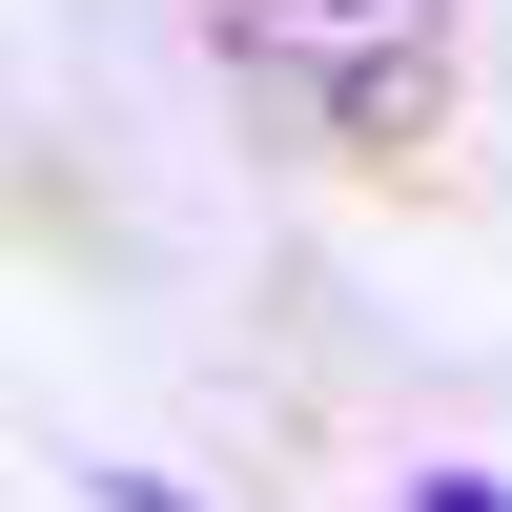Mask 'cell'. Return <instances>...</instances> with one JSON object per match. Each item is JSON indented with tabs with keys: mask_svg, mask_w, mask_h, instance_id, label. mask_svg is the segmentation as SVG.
Instances as JSON below:
<instances>
[{
	"mask_svg": "<svg viewBox=\"0 0 512 512\" xmlns=\"http://www.w3.org/2000/svg\"><path fill=\"white\" fill-rule=\"evenodd\" d=\"M185 41L226 62V103L267 123L287 164H349V185L431 164L451 82H472V21H451V0H185Z\"/></svg>",
	"mask_w": 512,
	"mask_h": 512,
	"instance_id": "6da1fadb",
	"label": "cell"
},
{
	"mask_svg": "<svg viewBox=\"0 0 512 512\" xmlns=\"http://www.w3.org/2000/svg\"><path fill=\"white\" fill-rule=\"evenodd\" d=\"M410 512H512V492H492V472H431V492H410Z\"/></svg>",
	"mask_w": 512,
	"mask_h": 512,
	"instance_id": "7a4b0ae2",
	"label": "cell"
}]
</instances>
